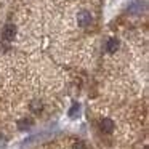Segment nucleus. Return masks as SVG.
<instances>
[{"label": "nucleus", "mask_w": 149, "mask_h": 149, "mask_svg": "<svg viewBox=\"0 0 149 149\" xmlns=\"http://www.w3.org/2000/svg\"><path fill=\"white\" fill-rule=\"evenodd\" d=\"M91 15L88 13V11H80V13L77 15V23H79V26H82V27H87V26H90L91 24Z\"/></svg>", "instance_id": "f257e3e1"}, {"label": "nucleus", "mask_w": 149, "mask_h": 149, "mask_svg": "<svg viewBox=\"0 0 149 149\" xmlns=\"http://www.w3.org/2000/svg\"><path fill=\"white\" fill-rule=\"evenodd\" d=\"M16 36V27L13 26V24H7V26L3 27V32H2V37H3L5 40H13V37Z\"/></svg>", "instance_id": "f03ea898"}, {"label": "nucleus", "mask_w": 149, "mask_h": 149, "mask_svg": "<svg viewBox=\"0 0 149 149\" xmlns=\"http://www.w3.org/2000/svg\"><path fill=\"white\" fill-rule=\"evenodd\" d=\"M144 8V3H143L141 0H133L132 3L128 5V11H132V13H141V10Z\"/></svg>", "instance_id": "7ed1b4c3"}, {"label": "nucleus", "mask_w": 149, "mask_h": 149, "mask_svg": "<svg viewBox=\"0 0 149 149\" xmlns=\"http://www.w3.org/2000/svg\"><path fill=\"white\" fill-rule=\"evenodd\" d=\"M100 127L104 133H112L114 132V122L111 119H103L100 123Z\"/></svg>", "instance_id": "20e7f679"}, {"label": "nucleus", "mask_w": 149, "mask_h": 149, "mask_svg": "<svg viewBox=\"0 0 149 149\" xmlns=\"http://www.w3.org/2000/svg\"><path fill=\"white\" fill-rule=\"evenodd\" d=\"M119 45H120L119 39H116V37H112V39H109V40H107L106 50H107L109 53H116L117 50H119Z\"/></svg>", "instance_id": "39448f33"}, {"label": "nucleus", "mask_w": 149, "mask_h": 149, "mask_svg": "<svg viewBox=\"0 0 149 149\" xmlns=\"http://www.w3.org/2000/svg\"><path fill=\"white\" fill-rule=\"evenodd\" d=\"M32 123H34L32 119H23V120L18 122V128H19V130H26V128H29V127H32Z\"/></svg>", "instance_id": "423d86ee"}, {"label": "nucleus", "mask_w": 149, "mask_h": 149, "mask_svg": "<svg viewBox=\"0 0 149 149\" xmlns=\"http://www.w3.org/2000/svg\"><path fill=\"white\" fill-rule=\"evenodd\" d=\"M79 111H80V104L74 103L71 107V111H69V117H75V114H79Z\"/></svg>", "instance_id": "0eeeda50"}, {"label": "nucleus", "mask_w": 149, "mask_h": 149, "mask_svg": "<svg viewBox=\"0 0 149 149\" xmlns=\"http://www.w3.org/2000/svg\"><path fill=\"white\" fill-rule=\"evenodd\" d=\"M72 149H85V146H84V143H75L72 146Z\"/></svg>", "instance_id": "6e6552de"}, {"label": "nucleus", "mask_w": 149, "mask_h": 149, "mask_svg": "<svg viewBox=\"0 0 149 149\" xmlns=\"http://www.w3.org/2000/svg\"><path fill=\"white\" fill-rule=\"evenodd\" d=\"M32 109H34V111H40V109H42V104H39V106H37V101H34Z\"/></svg>", "instance_id": "1a4fd4ad"}]
</instances>
